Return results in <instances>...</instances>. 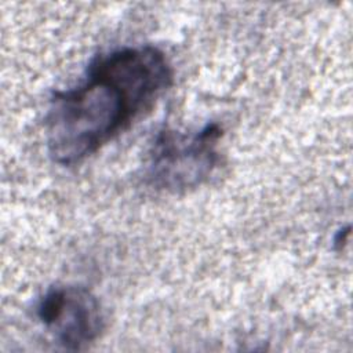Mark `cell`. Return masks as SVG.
Listing matches in <instances>:
<instances>
[{"mask_svg":"<svg viewBox=\"0 0 353 353\" xmlns=\"http://www.w3.org/2000/svg\"><path fill=\"white\" fill-rule=\"evenodd\" d=\"M221 137L218 124H207L193 135L160 131L150 150L149 179L159 189L172 193L201 185L216 167Z\"/></svg>","mask_w":353,"mask_h":353,"instance_id":"7a4b0ae2","label":"cell"},{"mask_svg":"<svg viewBox=\"0 0 353 353\" xmlns=\"http://www.w3.org/2000/svg\"><path fill=\"white\" fill-rule=\"evenodd\" d=\"M37 317L55 341L68 350H79L97 341L105 317L97 296L84 287L58 285L39 301Z\"/></svg>","mask_w":353,"mask_h":353,"instance_id":"3957f363","label":"cell"},{"mask_svg":"<svg viewBox=\"0 0 353 353\" xmlns=\"http://www.w3.org/2000/svg\"><path fill=\"white\" fill-rule=\"evenodd\" d=\"M172 69L153 46L98 57L83 84L54 92L46 114L51 159L69 165L92 154L171 85Z\"/></svg>","mask_w":353,"mask_h":353,"instance_id":"6da1fadb","label":"cell"}]
</instances>
